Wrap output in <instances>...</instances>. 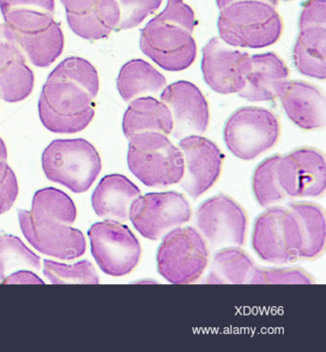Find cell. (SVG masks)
I'll list each match as a JSON object with an SVG mask.
<instances>
[{"label":"cell","mask_w":326,"mask_h":352,"mask_svg":"<svg viewBox=\"0 0 326 352\" xmlns=\"http://www.w3.org/2000/svg\"><path fill=\"white\" fill-rule=\"evenodd\" d=\"M100 89L97 69L80 56L59 63L43 86L39 100V120L56 134L83 131L95 117Z\"/></svg>","instance_id":"1"},{"label":"cell","mask_w":326,"mask_h":352,"mask_svg":"<svg viewBox=\"0 0 326 352\" xmlns=\"http://www.w3.org/2000/svg\"><path fill=\"white\" fill-rule=\"evenodd\" d=\"M219 38L234 48L261 49L278 43L283 22L276 7L261 0H241L221 10Z\"/></svg>","instance_id":"2"},{"label":"cell","mask_w":326,"mask_h":352,"mask_svg":"<svg viewBox=\"0 0 326 352\" xmlns=\"http://www.w3.org/2000/svg\"><path fill=\"white\" fill-rule=\"evenodd\" d=\"M128 140V168L141 183L154 188L180 183L185 173L184 155L167 136L143 132Z\"/></svg>","instance_id":"3"},{"label":"cell","mask_w":326,"mask_h":352,"mask_svg":"<svg viewBox=\"0 0 326 352\" xmlns=\"http://www.w3.org/2000/svg\"><path fill=\"white\" fill-rule=\"evenodd\" d=\"M41 164L46 178L74 193L90 189L102 171V159L85 139L53 140L44 149Z\"/></svg>","instance_id":"4"},{"label":"cell","mask_w":326,"mask_h":352,"mask_svg":"<svg viewBox=\"0 0 326 352\" xmlns=\"http://www.w3.org/2000/svg\"><path fill=\"white\" fill-rule=\"evenodd\" d=\"M252 246L261 260L276 265L300 260L303 236L300 219L290 206H271L254 221Z\"/></svg>","instance_id":"5"},{"label":"cell","mask_w":326,"mask_h":352,"mask_svg":"<svg viewBox=\"0 0 326 352\" xmlns=\"http://www.w3.org/2000/svg\"><path fill=\"white\" fill-rule=\"evenodd\" d=\"M156 260L158 272L167 282L192 284L206 270L209 250L206 241L195 228H175L163 237Z\"/></svg>","instance_id":"6"},{"label":"cell","mask_w":326,"mask_h":352,"mask_svg":"<svg viewBox=\"0 0 326 352\" xmlns=\"http://www.w3.org/2000/svg\"><path fill=\"white\" fill-rule=\"evenodd\" d=\"M280 136L278 118L263 107L239 108L230 116L224 127L227 148L243 161H252L273 148Z\"/></svg>","instance_id":"7"},{"label":"cell","mask_w":326,"mask_h":352,"mask_svg":"<svg viewBox=\"0 0 326 352\" xmlns=\"http://www.w3.org/2000/svg\"><path fill=\"white\" fill-rule=\"evenodd\" d=\"M91 253L105 274L123 277L132 273L140 262L142 248L128 226L105 220L88 230Z\"/></svg>","instance_id":"8"},{"label":"cell","mask_w":326,"mask_h":352,"mask_svg":"<svg viewBox=\"0 0 326 352\" xmlns=\"http://www.w3.org/2000/svg\"><path fill=\"white\" fill-rule=\"evenodd\" d=\"M140 48L153 63L169 72L186 70L197 56L192 33L156 16L141 30Z\"/></svg>","instance_id":"9"},{"label":"cell","mask_w":326,"mask_h":352,"mask_svg":"<svg viewBox=\"0 0 326 352\" xmlns=\"http://www.w3.org/2000/svg\"><path fill=\"white\" fill-rule=\"evenodd\" d=\"M191 217V206L183 194L152 192L133 201L128 220L143 237L158 241L169 231L187 223Z\"/></svg>","instance_id":"10"},{"label":"cell","mask_w":326,"mask_h":352,"mask_svg":"<svg viewBox=\"0 0 326 352\" xmlns=\"http://www.w3.org/2000/svg\"><path fill=\"white\" fill-rule=\"evenodd\" d=\"M19 220L24 237L39 252L64 261L85 254V238L81 230L31 210H19Z\"/></svg>","instance_id":"11"},{"label":"cell","mask_w":326,"mask_h":352,"mask_svg":"<svg viewBox=\"0 0 326 352\" xmlns=\"http://www.w3.org/2000/svg\"><path fill=\"white\" fill-rule=\"evenodd\" d=\"M197 228L212 248L245 243L248 218L245 210L231 197L219 194L200 204Z\"/></svg>","instance_id":"12"},{"label":"cell","mask_w":326,"mask_h":352,"mask_svg":"<svg viewBox=\"0 0 326 352\" xmlns=\"http://www.w3.org/2000/svg\"><path fill=\"white\" fill-rule=\"evenodd\" d=\"M276 178L285 195L291 198L323 196L326 190L325 155L312 147H301L281 156Z\"/></svg>","instance_id":"13"},{"label":"cell","mask_w":326,"mask_h":352,"mask_svg":"<svg viewBox=\"0 0 326 352\" xmlns=\"http://www.w3.org/2000/svg\"><path fill=\"white\" fill-rule=\"evenodd\" d=\"M250 67L251 56L225 43L219 36L210 39L202 49L201 70L205 82L221 95L243 90Z\"/></svg>","instance_id":"14"},{"label":"cell","mask_w":326,"mask_h":352,"mask_svg":"<svg viewBox=\"0 0 326 352\" xmlns=\"http://www.w3.org/2000/svg\"><path fill=\"white\" fill-rule=\"evenodd\" d=\"M178 146L185 160V173L180 184L192 199L199 198L221 177L224 154L214 142L199 135L182 138Z\"/></svg>","instance_id":"15"},{"label":"cell","mask_w":326,"mask_h":352,"mask_svg":"<svg viewBox=\"0 0 326 352\" xmlns=\"http://www.w3.org/2000/svg\"><path fill=\"white\" fill-rule=\"evenodd\" d=\"M160 98L172 113L174 138L181 139L207 131L210 123L209 103L194 83L179 80L165 86Z\"/></svg>","instance_id":"16"},{"label":"cell","mask_w":326,"mask_h":352,"mask_svg":"<svg viewBox=\"0 0 326 352\" xmlns=\"http://www.w3.org/2000/svg\"><path fill=\"white\" fill-rule=\"evenodd\" d=\"M34 86V72L27 65L16 32L0 23V98L10 103L22 102Z\"/></svg>","instance_id":"17"},{"label":"cell","mask_w":326,"mask_h":352,"mask_svg":"<svg viewBox=\"0 0 326 352\" xmlns=\"http://www.w3.org/2000/svg\"><path fill=\"white\" fill-rule=\"evenodd\" d=\"M278 98L286 116L296 126L303 130H315L325 126L326 100L317 86L301 80L283 83Z\"/></svg>","instance_id":"18"},{"label":"cell","mask_w":326,"mask_h":352,"mask_svg":"<svg viewBox=\"0 0 326 352\" xmlns=\"http://www.w3.org/2000/svg\"><path fill=\"white\" fill-rule=\"evenodd\" d=\"M290 71L280 56L273 52L251 56V67L239 97L251 102H270L278 98Z\"/></svg>","instance_id":"19"},{"label":"cell","mask_w":326,"mask_h":352,"mask_svg":"<svg viewBox=\"0 0 326 352\" xmlns=\"http://www.w3.org/2000/svg\"><path fill=\"white\" fill-rule=\"evenodd\" d=\"M141 196L139 187L121 174L103 177L92 194L94 211L105 220L127 221L133 201Z\"/></svg>","instance_id":"20"},{"label":"cell","mask_w":326,"mask_h":352,"mask_svg":"<svg viewBox=\"0 0 326 352\" xmlns=\"http://www.w3.org/2000/svg\"><path fill=\"white\" fill-rule=\"evenodd\" d=\"M122 125L128 140L143 132H159L169 136L174 130V120L164 102L145 96L130 102L123 114Z\"/></svg>","instance_id":"21"},{"label":"cell","mask_w":326,"mask_h":352,"mask_svg":"<svg viewBox=\"0 0 326 352\" xmlns=\"http://www.w3.org/2000/svg\"><path fill=\"white\" fill-rule=\"evenodd\" d=\"M55 10V0H0L5 23L16 33H33L52 25Z\"/></svg>","instance_id":"22"},{"label":"cell","mask_w":326,"mask_h":352,"mask_svg":"<svg viewBox=\"0 0 326 352\" xmlns=\"http://www.w3.org/2000/svg\"><path fill=\"white\" fill-rule=\"evenodd\" d=\"M294 63L301 75L326 78V25L300 27L293 51Z\"/></svg>","instance_id":"23"},{"label":"cell","mask_w":326,"mask_h":352,"mask_svg":"<svg viewBox=\"0 0 326 352\" xmlns=\"http://www.w3.org/2000/svg\"><path fill=\"white\" fill-rule=\"evenodd\" d=\"M120 10L116 0H96L80 14H66L68 26L77 36L88 41H100L116 31L120 22Z\"/></svg>","instance_id":"24"},{"label":"cell","mask_w":326,"mask_h":352,"mask_svg":"<svg viewBox=\"0 0 326 352\" xmlns=\"http://www.w3.org/2000/svg\"><path fill=\"white\" fill-rule=\"evenodd\" d=\"M116 83L121 97L125 102H130L148 94L161 92L167 86V78L152 64L138 58L123 64Z\"/></svg>","instance_id":"25"},{"label":"cell","mask_w":326,"mask_h":352,"mask_svg":"<svg viewBox=\"0 0 326 352\" xmlns=\"http://www.w3.org/2000/svg\"><path fill=\"white\" fill-rule=\"evenodd\" d=\"M256 265L238 248H224L214 256L205 284H251Z\"/></svg>","instance_id":"26"},{"label":"cell","mask_w":326,"mask_h":352,"mask_svg":"<svg viewBox=\"0 0 326 352\" xmlns=\"http://www.w3.org/2000/svg\"><path fill=\"white\" fill-rule=\"evenodd\" d=\"M16 34L22 52L36 67H49L63 54V32L57 21L43 30Z\"/></svg>","instance_id":"27"},{"label":"cell","mask_w":326,"mask_h":352,"mask_svg":"<svg viewBox=\"0 0 326 352\" xmlns=\"http://www.w3.org/2000/svg\"><path fill=\"white\" fill-rule=\"evenodd\" d=\"M300 219L303 236V248L300 260H315L325 248V216L320 206L307 201L288 204Z\"/></svg>","instance_id":"28"},{"label":"cell","mask_w":326,"mask_h":352,"mask_svg":"<svg viewBox=\"0 0 326 352\" xmlns=\"http://www.w3.org/2000/svg\"><path fill=\"white\" fill-rule=\"evenodd\" d=\"M19 270H41V258L32 252L19 237L0 236V283Z\"/></svg>","instance_id":"29"},{"label":"cell","mask_w":326,"mask_h":352,"mask_svg":"<svg viewBox=\"0 0 326 352\" xmlns=\"http://www.w3.org/2000/svg\"><path fill=\"white\" fill-rule=\"evenodd\" d=\"M31 211L69 226L75 223L77 219V208L72 199L54 187H47L34 193Z\"/></svg>","instance_id":"30"},{"label":"cell","mask_w":326,"mask_h":352,"mask_svg":"<svg viewBox=\"0 0 326 352\" xmlns=\"http://www.w3.org/2000/svg\"><path fill=\"white\" fill-rule=\"evenodd\" d=\"M281 155H274L261 162L254 170L252 187L254 198L261 208H269L286 198L276 178V164Z\"/></svg>","instance_id":"31"},{"label":"cell","mask_w":326,"mask_h":352,"mask_svg":"<svg viewBox=\"0 0 326 352\" xmlns=\"http://www.w3.org/2000/svg\"><path fill=\"white\" fill-rule=\"evenodd\" d=\"M43 273L53 285L100 284L97 272L88 260L68 265L55 261L44 260Z\"/></svg>","instance_id":"32"},{"label":"cell","mask_w":326,"mask_h":352,"mask_svg":"<svg viewBox=\"0 0 326 352\" xmlns=\"http://www.w3.org/2000/svg\"><path fill=\"white\" fill-rule=\"evenodd\" d=\"M312 276L298 267H258L252 279V285H310L314 284Z\"/></svg>","instance_id":"33"},{"label":"cell","mask_w":326,"mask_h":352,"mask_svg":"<svg viewBox=\"0 0 326 352\" xmlns=\"http://www.w3.org/2000/svg\"><path fill=\"white\" fill-rule=\"evenodd\" d=\"M120 10V22L116 31L139 26L161 6L163 0H116Z\"/></svg>","instance_id":"34"},{"label":"cell","mask_w":326,"mask_h":352,"mask_svg":"<svg viewBox=\"0 0 326 352\" xmlns=\"http://www.w3.org/2000/svg\"><path fill=\"white\" fill-rule=\"evenodd\" d=\"M8 151L0 138V215L14 206L19 196V183L16 174L8 164Z\"/></svg>","instance_id":"35"},{"label":"cell","mask_w":326,"mask_h":352,"mask_svg":"<svg viewBox=\"0 0 326 352\" xmlns=\"http://www.w3.org/2000/svg\"><path fill=\"white\" fill-rule=\"evenodd\" d=\"M156 17L163 21L181 26L192 34L196 25L194 10L185 3L184 0H167V6Z\"/></svg>","instance_id":"36"},{"label":"cell","mask_w":326,"mask_h":352,"mask_svg":"<svg viewBox=\"0 0 326 352\" xmlns=\"http://www.w3.org/2000/svg\"><path fill=\"white\" fill-rule=\"evenodd\" d=\"M326 25V0H307L298 21V27Z\"/></svg>","instance_id":"37"},{"label":"cell","mask_w":326,"mask_h":352,"mask_svg":"<svg viewBox=\"0 0 326 352\" xmlns=\"http://www.w3.org/2000/svg\"><path fill=\"white\" fill-rule=\"evenodd\" d=\"M2 285H44L38 275L31 270H19L2 280Z\"/></svg>","instance_id":"38"},{"label":"cell","mask_w":326,"mask_h":352,"mask_svg":"<svg viewBox=\"0 0 326 352\" xmlns=\"http://www.w3.org/2000/svg\"><path fill=\"white\" fill-rule=\"evenodd\" d=\"M65 8L66 14H80L90 8L96 0H59Z\"/></svg>","instance_id":"39"},{"label":"cell","mask_w":326,"mask_h":352,"mask_svg":"<svg viewBox=\"0 0 326 352\" xmlns=\"http://www.w3.org/2000/svg\"><path fill=\"white\" fill-rule=\"evenodd\" d=\"M241 1V0H216V5L219 10L223 9L224 7L228 6L229 4L234 2ZM261 1L266 2V3L272 5V6H278L280 0H261Z\"/></svg>","instance_id":"40"},{"label":"cell","mask_w":326,"mask_h":352,"mask_svg":"<svg viewBox=\"0 0 326 352\" xmlns=\"http://www.w3.org/2000/svg\"><path fill=\"white\" fill-rule=\"evenodd\" d=\"M283 1H291V0H283Z\"/></svg>","instance_id":"41"},{"label":"cell","mask_w":326,"mask_h":352,"mask_svg":"<svg viewBox=\"0 0 326 352\" xmlns=\"http://www.w3.org/2000/svg\"></svg>","instance_id":"42"}]
</instances>
